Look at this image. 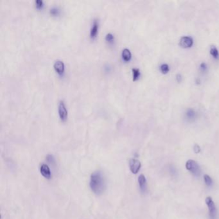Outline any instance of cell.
<instances>
[{"instance_id": "cell-20", "label": "cell", "mask_w": 219, "mask_h": 219, "mask_svg": "<svg viewBox=\"0 0 219 219\" xmlns=\"http://www.w3.org/2000/svg\"><path fill=\"white\" fill-rule=\"evenodd\" d=\"M36 6H37V8L41 9V8H42V6H43V2L42 1V0H36Z\"/></svg>"}, {"instance_id": "cell-14", "label": "cell", "mask_w": 219, "mask_h": 219, "mask_svg": "<svg viewBox=\"0 0 219 219\" xmlns=\"http://www.w3.org/2000/svg\"><path fill=\"white\" fill-rule=\"evenodd\" d=\"M186 116H187V118L188 119H190V120H193V119L196 116V113H195V111L194 109H189L187 111V113H186Z\"/></svg>"}, {"instance_id": "cell-9", "label": "cell", "mask_w": 219, "mask_h": 219, "mask_svg": "<svg viewBox=\"0 0 219 219\" xmlns=\"http://www.w3.org/2000/svg\"><path fill=\"white\" fill-rule=\"evenodd\" d=\"M98 29V21L97 19H95L93 22L91 28L90 30V37L92 39L96 37Z\"/></svg>"}, {"instance_id": "cell-6", "label": "cell", "mask_w": 219, "mask_h": 219, "mask_svg": "<svg viewBox=\"0 0 219 219\" xmlns=\"http://www.w3.org/2000/svg\"><path fill=\"white\" fill-rule=\"evenodd\" d=\"M194 44V40L191 37L184 36L182 37L179 41V45L183 48H191Z\"/></svg>"}, {"instance_id": "cell-15", "label": "cell", "mask_w": 219, "mask_h": 219, "mask_svg": "<svg viewBox=\"0 0 219 219\" xmlns=\"http://www.w3.org/2000/svg\"><path fill=\"white\" fill-rule=\"evenodd\" d=\"M132 75H133V81H136L139 78V76H140V71L138 68H132Z\"/></svg>"}, {"instance_id": "cell-3", "label": "cell", "mask_w": 219, "mask_h": 219, "mask_svg": "<svg viewBox=\"0 0 219 219\" xmlns=\"http://www.w3.org/2000/svg\"><path fill=\"white\" fill-rule=\"evenodd\" d=\"M205 203L209 210V217L210 219H217L218 211L214 201L211 197H207L205 199Z\"/></svg>"}, {"instance_id": "cell-2", "label": "cell", "mask_w": 219, "mask_h": 219, "mask_svg": "<svg viewBox=\"0 0 219 219\" xmlns=\"http://www.w3.org/2000/svg\"><path fill=\"white\" fill-rule=\"evenodd\" d=\"M186 168L195 177H198L201 174V169L198 164L193 159H189L185 164Z\"/></svg>"}, {"instance_id": "cell-11", "label": "cell", "mask_w": 219, "mask_h": 219, "mask_svg": "<svg viewBox=\"0 0 219 219\" xmlns=\"http://www.w3.org/2000/svg\"><path fill=\"white\" fill-rule=\"evenodd\" d=\"M122 56L125 61H129L132 57L131 52L128 48H124L122 53Z\"/></svg>"}, {"instance_id": "cell-13", "label": "cell", "mask_w": 219, "mask_h": 219, "mask_svg": "<svg viewBox=\"0 0 219 219\" xmlns=\"http://www.w3.org/2000/svg\"><path fill=\"white\" fill-rule=\"evenodd\" d=\"M210 54L213 57L214 59H218L219 57V53H218V50H217V47L215 46H211L210 48Z\"/></svg>"}, {"instance_id": "cell-12", "label": "cell", "mask_w": 219, "mask_h": 219, "mask_svg": "<svg viewBox=\"0 0 219 219\" xmlns=\"http://www.w3.org/2000/svg\"><path fill=\"white\" fill-rule=\"evenodd\" d=\"M203 178H204V183H205L206 185L207 186V187H211V186L213 185V179H211V177L209 175H208V174H204V176H203Z\"/></svg>"}, {"instance_id": "cell-22", "label": "cell", "mask_w": 219, "mask_h": 219, "mask_svg": "<svg viewBox=\"0 0 219 219\" xmlns=\"http://www.w3.org/2000/svg\"><path fill=\"white\" fill-rule=\"evenodd\" d=\"M170 172L171 174H172V175H176L177 174V171L176 169L174 167H170Z\"/></svg>"}, {"instance_id": "cell-4", "label": "cell", "mask_w": 219, "mask_h": 219, "mask_svg": "<svg viewBox=\"0 0 219 219\" xmlns=\"http://www.w3.org/2000/svg\"><path fill=\"white\" fill-rule=\"evenodd\" d=\"M130 170L132 174H137L142 167V163L136 159H131L129 161Z\"/></svg>"}, {"instance_id": "cell-19", "label": "cell", "mask_w": 219, "mask_h": 219, "mask_svg": "<svg viewBox=\"0 0 219 219\" xmlns=\"http://www.w3.org/2000/svg\"><path fill=\"white\" fill-rule=\"evenodd\" d=\"M194 151L195 154L200 153L201 151V149L200 146H199L198 144H195V145L194 146Z\"/></svg>"}, {"instance_id": "cell-1", "label": "cell", "mask_w": 219, "mask_h": 219, "mask_svg": "<svg viewBox=\"0 0 219 219\" xmlns=\"http://www.w3.org/2000/svg\"><path fill=\"white\" fill-rule=\"evenodd\" d=\"M90 188L97 195H102L106 188L105 178L100 172L97 171L93 173L90 177Z\"/></svg>"}, {"instance_id": "cell-24", "label": "cell", "mask_w": 219, "mask_h": 219, "mask_svg": "<svg viewBox=\"0 0 219 219\" xmlns=\"http://www.w3.org/2000/svg\"><path fill=\"white\" fill-rule=\"evenodd\" d=\"M176 80H177V81L179 83V82H181V80H182V77L180 74H177L176 75Z\"/></svg>"}, {"instance_id": "cell-16", "label": "cell", "mask_w": 219, "mask_h": 219, "mask_svg": "<svg viewBox=\"0 0 219 219\" xmlns=\"http://www.w3.org/2000/svg\"><path fill=\"white\" fill-rule=\"evenodd\" d=\"M160 71L163 74H167L168 73V71H170V68L168 64H163L161 66H160Z\"/></svg>"}, {"instance_id": "cell-10", "label": "cell", "mask_w": 219, "mask_h": 219, "mask_svg": "<svg viewBox=\"0 0 219 219\" xmlns=\"http://www.w3.org/2000/svg\"><path fill=\"white\" fill-rule=\"evenodd\" d=\"M54 67L55 70L59 74H62L64 71V64L61 61H56L54 64Z\"/></svg>"}, {"instance_id": "cell-8", "label": "cell", "mask_w": 219, "mask_h": 219, "mask_svg": "<svg viewBox=\"0 0 219 219\" xmlns=\"http://www.w3.org/2000/svg\"><path fill=\"white\" fill-rule=\"evenodd\" d=\"M40 172L41 175L46 179H50L51 177V171L48 166L46 164H43L40 167Z\"/></svg>"}, {"instance_id": "cell-23", "label": "cell", "mask_w": 219, "mask_h": 219, "mask_svg": "<svg viewBox=\"0 0 219 219\" xmlns=\"http://www.w3.org/2000/svg\"><path fill=\"white\" fill-rule=\"evenodd\" d=\"M47 160L48 161L49 163L54 162V157H53V156H51V155H48V156H47Z\"/></svg>"}, {"instance_id": "cell-21", "label": "cell", "mask_w": 219, "mask_h": 219, "mask_svg": "<svg viewBox=\"0 0 219 219\" xmlns=\"http://www.w3.org/2000/svg\"><path fill=\"white\" fill-rule=\"evenodd\" d=\"M200 67H201V69L202 71H205L206 70H207V66L206 64V63L204 62H202L201 64V66H200Z\"/></svg>"}, {"instance_id": "cell-5", "label": "cell", "mask_w": 219, "mask_h": 219, "mask_svg": "<svg viewBox=\"0 0 219 219\" xmlns=\"http://www.w3.org/2000/svg\"><path fill=\"white\" fill-rule=\"evenodd\" d=\"M59 115L62 121H65L68 117V111L66 109L65 104L63 100H61L59 103Z\"/></svg>"}, {"instance_id": "cell-17", "label": "cell", "mask_w": 219, "mask_h": 219, "mask_svg": "<svg viewBox=\"0 0 219 219\" xmlns=\"http://www.w3.org/2000/svg\"><path fill=\"white\" fill-rule=\"evenodd\" d=\"M105 40L106 41H108V43H112L115 41V36L113 34H111V33H108V34H107L105 36Z\"/></svg>"}, {"instance_id": "cell-18", "label": "cell", "mask_w": 219, "mask_h": 219, "mask_svg": "<svg viewBox=\"0 0 219 219\" xmlns=\"http://www.w3.org/2000/svg\"><path fill=\"white\" fill-rule=\"evenodd\" d=\"M50 14L53 16H58L60 13V10L57 7H53L50 9Z\"/></svg>"}, {"instance_id": "cell-7", "label": "cell", "mask_w": 219, "mask_h": 219, "mask_svg": "<svg viewBox=\"0 0 219 219\" xmlns=\"http://www.w3.org/2000/svg\"><path fill=\"white\" fill-rule=\"evenodd\" d=\"M138 184L139 189L143 193H145L147 190V179L143 174H141L138 177Z\"/></svg>"}]
</instances>
